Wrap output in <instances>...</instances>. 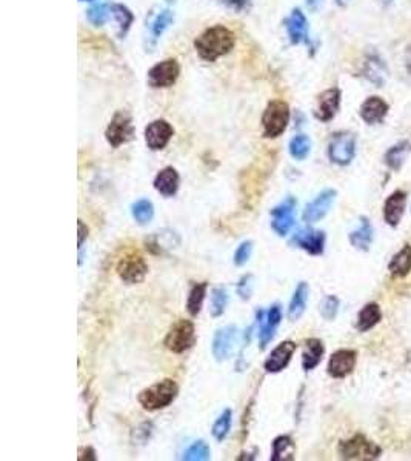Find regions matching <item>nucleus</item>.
I'll return each mask as SVG.
<instances>
[{"mask_svg":"<svg viewBox=\"0 0 411 461\" xmlns=\"http://www.w3.org/2000/svg\"><path fill=\"white\" fill-rule=\"evenodd\" d=\"M356 154V137L351 133H338L328 145V157L336 165L351 163Z\"/></svg>","mask_w":411,"mask_h":461,"instance_id":"obj_8","label":"nucleus"},{"mask_svg":"<svg viewBox=\"0 0 411 461\" xmlns=\"http://www.w3.org/2000/svg\"><path fill=\"white\" fill-rule=\"evenodd\" d=\"M207 288H208L207 282L196 283L191 288L188 294V300H186V311H188L191 317L199 315V312L202 311V306H204V300L207 296Z\"/></svg>","mask_w":411,"mask_h":461,"instance_id":"obj_30","label":"nucleus"},{"mask_svg":"<svg viewBox=\"0 0 411 461\" xmlns=\"http://www.w3.org/2000/svg\"><path fill=\"white\" fill-rule=\"evenodd\" d=\"M282 320V311L279 305H273L268 312L259 311L257 312V323L260 324L259 329V343H260V349H265V347L271 343V340L276 335V331H278L279 324Z\"/></svg>","mask_w":411,"mask_h":461,"instance_id":"obj_12","label":"nucleus"},{"mask_svg":"<svg viewBox=\"0 0 411 461\" xmlns=\"http://www.w3.org/2000/svg\"><path fill=\"white\" fill-rule=\"evenodd\" d=\"M311 149V140L304 134H299L290 142V154L294 157L296 160H304V158L310 154Z\"/></svg>","mask_w":411,"mask_h":461,"instance_id":"obj_36","label":"nucleus"},{"mask_svg":"<svg viewBox=\"0 0 411 461\" xmlns=\"http://www.w3.org/2000/svg\"><path fill=\"white\" fill-rule=\"evenodd\" d=\"M373 241V228L367 217L361 218V226L350 234V243L361 251H368Z\"/></svg>","mask_w":411,"mask_h":461,"instance_id":"obj_28","label":"nucleus"},{"mask_svg":"<svg viewBox=\"0 0 411 461\" xmlns=\"http://www.w3.org/2000/svg\"><path fill=\"white\" fill-rule=\"evenodd\" d=\"M380 453L382 449L362 434H356L350 440L339 443V455L343 460H376Z\"/></svg>","mask_w":411,"mask_h":461,"instance_id":"obj_4","label":"nucleus"},{"mask_svg":"<svg viewBox=\"0 0 411 461\" xmlns=\"http://www.w3.org/2000/svg\"><path fill=\"white\" fill-rule=\"evenodd\" d=\"M296 347V343L291 342V340H287V342H282L281 345L276 346L264 363L265 371L270 374H278L283 371V369L290 365L291 358H293Z\"/></svg>","mask_w":411,"mask_h":461,"instance_id":"obj_14","label":"nucleus"},{"mask_svg":"<svg viewBox=\"0 0 411 461\" xmlns=\"http://www.w3.org/2000/svg\"><path fill=\"white\" fill-rule=\"evenodd\" d=\"M388 271L393 278H403L411 272V245H405L401 251L396 254L390 264H388Z\"/></svg>","mask_w":411,"mask_h":461,"instance_id":"obj_26","label":"nucleus"},{"mask_svg":"<svg viewBox=\"0 0 411 461\" xmlns=\"http://www.w3.org/2000/svg\"><path fill=\"white\" fill-rule=\"evenodd\" d=\"M234 43V34L228 28L218 25L200 34L194 42V47H196V51L202 59L207 60V62H214L221 56L228 54L233 50Z\"/></svg>","mask_w":411,"mask_h":461,"instance_id":"obj_1","label":"nucleus"},{"mask_svg":"<svg viewBox=\"0 0 411 461\" xmlns=\"http://www.w3.org/2000/svg\"><path fill=\"white\" fill-rule=\"evenodd\" d=\"M85 460H91V461L96 460V453H94V449L93 448H87L85 451L80 452L79 461H85Z\"/></svg>","mask_w":411,"mask_h":461,"instance_id":"obj_46","label":"nucleus"},{"mask_svg":"<svg viewBox=\"0 0 411 461\" xmlns=\"http://www.w3.org/2000/svg\"><path fill=\"white\" fill-rule=\"evenodd\" d=\"M110 11L114 16V19L117 20L119 28H121V31H119V36L124 37L126 33H128V29H130V27L133 24V20H134L133 13L128 8H126V6L119 5V3L111 5L110 6Z\"/></svg>","mask_w":411,"mask_h":461,"instance_id":"obj_33","label":"nucleus"},{"mask_svg":"<svg viewBox=\"0 0 411 461\" xmlns=\"http://www.w3.org/2000/svg\"><path fill=\"white\" fill-rule=\"evenodd\" d=\"M357 361V354L353 349H339L336 351L330 361H328L327 371L333 379H343V377L353 372Z\"/></svg>","mask_w":411,"mask_h":461,"instance_id":"obj_16","label":"nucleus"},{"mask_svg":"<svg viewBox=\"0 0 411 461\" xmlns=\"http://www.w3.org/2000/svg\"><path fill=\"white\" fill-rule=\"evenodd\" d=\"M320 3H322V0H306V5H308L311 10H317Z\"/></svg>","mask_w":411,"mask_h":461,"instance_id":"obj_47","label":"nucleus"},{"mask_svg":"<svg viewBox=\"0 0 411 461\" xmlns=\"http://www.w3.org/2000/svg\"><path fill=\"white\" fill-rule=\"evenodd\" d=\"M253 254V241H244V243L239 245L234 252V264L236 266H244L246 262L250 260V257Z\"/></svg>","mask_w":411,"mask_h":461,"instance_id":"obj_42","label":"nucleus"},{"mask_svg":"<svg viewBox=\"0 0 411 461\" xmlns=\"http://www.w3.org/2000/svg\"><path fill=\"white\" fill-rule=\"evenodd\" d=\"M80 2H91V0H80Z\"/></svg>","mask_w":411,"mask_h":461,"instance_id":"obj_49","label":"nucleus"},{"mask_svg":"<svg viewBox=\"0 0 411 461\" xmlns=\"http://www.w3.org/2000/svg\"><path fill=\"white\" fill-rule=\"evenodd\" d=\"M287 31L290 36V40L293 43H302L306 42V36H308V24L301 10H293L290 17L285 20Z\"/></svg>","mask_w":411,"mask_h":461,"instance_id":"obj_23","label":"nucleus"},{"mask_svg":"<svg viewBox=\"0 0 411 461\" xmlns=\"http://www.w3.org/2000/svg\"><path fill=\"white\" fill-rule=\"evenodd\" d=\"M341 105V91L338 88H331L324 91L322 94L317 97V107L315 111V116L320 122H330L338 114Z\"/></svg>","mask_w":411,"mask_h":461,"instance_id":"obj_18","label":"nucleus"},{"mask_svg":"<svg viewBox=\"0 0 411 461\" xmlns=\"http://www.w3.org/2000/svg\"><path fill=\"white\" fill-rule=\"evenodd\" d=\"M254 277L253 275H245L241 278V282L237 283V294L241 296L242 300H248L253 294V286H254Z\"/></svg>","mask_w":411,"mask_h":461,"instance_id":"obj_43","label":"nucleus"},{"mask_svg":"<svg viewBox=\"0 0 411 461\" xmlns=\"http://www.w3.org/2000/svg\"><path fill=\"white\" fill-rule=\"evenodd\" d=\"M173 20H174V14L170 10H163L159 16L154 19L151 25V34L154 39H159V37L165 33V29L173 24Z\"/></svg>","mask_w":411,"mask_h":461,"instance_id":"obj_39","label":"nucleus"},{"mask_svg":"<svg viewBox=\"0 0 411 461\" xmlns=\"http://www.w3.org/2000/svg\"><path fill=\"white\" fill-rule=\"evenodd\" d=\"M308 294H310L308 283H305V282L299 283V286L293 294V298H291L290 306H288V319L291 322H297L304 315L306 301H308Z\"/></svg>","mask_w":411,"mask_h":461,"instance_id":"obj_25","label":"nucleus"},{"mask_svg":"<svg viewBox=\"0 0 411 461\" xmlns=\"http://www.w3.org/2000/svg\"><path fill=\"white\" fill-rule=\"evenodd\" d=\"M131 214L133 218L136 220L139 225H148L149 222L153 220L154 217V206L153 203L149 202L148 199H140L137 200L134 205L131 206Z\"/></svg>","mask_w":411,"mask_h":461,"instance_id":"obj_32","label":"nucleus"},{"mask_svg":"<svg viewBox=\"0 0 411 461\" xmlns=\"http://www.w3.org/2000/svg\"><path fill=\"white\" fill-rule=\"evenodd\" d=\"M364 74L365 77H367L370 82L376 83L378 86L382 85L387 79V70L382 63V60L379 57H370L367 62H365Z\"/></svg>","mask_w":411,"mask_h":461,"instance_id":"obj_31","label":"nucleus"},{"mask_svg":"<svg viewBox=\"0 0 411 461\" xmlns=\"http://www.w3.org/2000/svg\"><path fill=\"white\" fill-rule=\"evenodd\" d=\"M147 274H148V264L140 254L136 252L126 254L117 263L119 278L128 285H136L144 282Z\"/></svg>","mask_w":411,"mask_h":461,"instance_id":"obj_7","label":"nucleus"},{"mask_svg":"<svg viewBox=\"0 0 411 461\" xmlns=\"http://www.w3.org/2000/svg\"><path fill=\"white\" fill-rule=\"evenodd\" d=\"M290 120V108L285 102L273 100L268 103V107L262 116L264 137L276 139L287 130Z\"/></svg>","mask_w":411,"mask_h":461,"instance_id":"obj_3","label":"nucleus"},{"mask_svg":"<svg viewBox=\"0 0 411 461\" xmlns=\"http://www.w3.org/2000/svg\"><path fill=\"white\" fill-rule=\"evenodd\" d=\"M145 243L149 252H153L156 255H165L181 245V239H179L174 231L163 229L159 232H154L153 236H149Z\"/></svg>","mask_w":411,"mask_h":461,"instance_id":"obj_19","label":"nucleus"},{"mask_svg":"<svg viewBox=\"0 0 411 461\" xmlns=\"http://www.w3.org/2000/svg\"><path fill=\"white\" fill-rule=\"evenodd\" d=\"M177 394V383L171 379H165L142 391L137 397V402L147 411H159L173 403Z\"/></svg>","mask_w":411,"mask_h":461,"instance_id":"obj_2","label":"nucleus"},{"mask_svg":"<svg viewBox=\"0 0 411 461\" xmlns=\"http://www.w3.org/2000/svg\"><path fill=\"white\" fill-rule=\"evenodd\" d=\"M181 73V66L174 59H167L163 62L154 65L148 71V83L153 88H168L174 85V82Z\"/></svg>","mask_w":411,"mask_h":461,"instance_id":"obj_11","label":"nucleus"},{"mask_svg":"<svg viewBox=\"0 0 411 461\" xmlns=\"http://www.w3.org/2000/svg\"><path fill=\"white\" fill-rule=\"evenodd\" d=\"M379 2H380V3H382V5H388V3H391V2H393V0H379Z\"/></svg>","mask_w":411,"mask_h":461,"instance_id":"obj_48","label":"nucleus"},{"mask_svg":"<svg viewBox=\"0 0 411 461\" xmlns=\"http://www.w3.org/2000/svg\"><path fill=\"white\" fill-rule=\"evenodd\" d=\"M179 183H181V177L173 166L163 168L154 179L156 191L162 194L163 197H173L179 190Z\"/></svg>","mask_w":411,"mask_h":461,"instance_id":"obj_21","label":"nucleus"},{"mask_svg":"<svg viewBox=\"0 0 411 461\" xmlns=\"http://www.w3.org/2000/svg\"><path fill=\"white\" fill-rule=\"evenodd\" d=\"M297 206V202L294 197H287L278 206L271 209V228L278 234V236L283 237L291 231L294 226V211Z\"/></svg>","mask_w":411,"mask_h":461,"instance_id":"obj_9","label":"nucleus"},{"mask_svg":"<svg viewBox=\"0 0 411 461\" xmlns=\"http://www.w3.org/2000/svg\"><path fill=\"white\" fill-rule=\"evenodd\" d=\"M231 425H233V412H231L230 409L223 411L219 415V418L214 421L213 429H211V434H213V437L216 438V440H218V441L225 440V438L230 434Z\"/></svg>","mask_w":411,"mask_h":461,"instance_id":"obj_34","label":"nucleus"},{"mask_svg":"<svg viewBox=\"0 0 411 461\" xmlns=\"http://www.w3.org/2000/svg\"><path fill=\"white\" fill-rule=\"evenodd\" d=\"M291 245L304 249L305 252L311 255H320L325 249V232L304 228L294 234L291 239Z\"/></svg>","mask_w":411,"mask_h":461,"instance_id":"obj_13","label":"nucleus"},{"mask_svg":"<svg viewBox=\"0 0 411 461\" xmlns=\"http://www.w3.org/2000/svg\"><path fill=\"white\" fill-rule=\"evenodd\" d=\"M211 457V449L205 441H194L188 449L184 452L182 460L186 461H204V460H210Z\"/></svg>","mask_w":411,"mask_h":461,"instance_id":"obj_37","label":"nucleus"},{"mask_svg":"<svg viewBox=\"0 0 411 461\" xmlns=\"http://www.w3.org/2000/svg\"><path fill=\"white\" fill-rule=\"evenodd\" d=\"M382 319V311L378 303H368L362 308V311L357 315L356 328L359 332H367L373 329Z\"/></svg>","mask_w":411,"mask_h":461,"instance_id":"obj_27","label":"nucleus"},{"mask_svg":"<svg viewBox=\"0 0 411 461\" xmlns=\"http://www.w3.org/2000/svg\"><path fill=\"white\" fill-rule=\"evenodd\" d=\"M296 453V446L294 441L291 440L288 435H279L273 441V452L270 460L273 461H290L294 460Z\"/></svg>","mask_w":411,"mask_h":461,"instance_id":"obj_29","label":"nucleus"},{"mask_svg":"<svg viewBox=\"0 0 411 461\" xmlns=\"http://www.w3.org/2000/svg\"><path fill=\"white\" fill-rule=\"evenodd\" d=\"M407 206V194L403 191H394L387 199L384 205V218L390 226H398Z\"/></svg>","mask_w":411,"mask_h":461,"instance_id":"obj_20","label":"nucleus"},{"mask_svg":"<svg viewBox=\"0 0 411 461\" xmlns=\"http://www.w3.org/2000/svg\"><path fill=\"white\" fill-rule=\"evenodd\" d=\"M239 342V329L233 324L230 326L221 328L214 334L213 338V357L218 361H225L231 357V354L234 352L236 345Z\"/></svg>","mask_w":411,"mask_h":461,"instance_id":"obj_10","label":"nucleus"},{"mask_svg":"<svg viewBox=\"0 0 411 461\" xmlns=\"http://www.w3.org/2000/svg\"><path fill=\"white\" fill-rule=\"evenodd\" d=\"M77 228H79V240H77V243H79V248L82 249V245H84L85 239L88 237V231L89 229H88V226L84 222H82V220H79Z\"/></svg>","mask_w":411,"mask_h":461,"instance_id":"obj_45","label":"nucleus"},{"mask_svg":"<svg viewBox=\"0 0 411 461\" xmlns=\"http://www.w3.org/2000/svg\"><path fill=\"white\" fill-rule=\"evenodd\" d=\"M174 130L167 120H154L145 130L147 146L153 151H160L168 145V142L173 137Z\"/></svg>","mask_w":411,"mask_h":461,"instance_id":"obj_15","label":"nucleus"},{"mask_svg":"<svg viewBox=\"0 0 411 461\" xmlns=\"http://www.w3.org/2000/svg\"><path fill=\"white\" fill-rule=\"evenodd\" d=\"M225 3L236 11H244L250 6L251 0H225Z\"/></svg>","mask_w":411,"mask_h":461,"instance_id":"obj_44","label":"nucleus"},{"mask_svg":"<svg viewBox=\"0 0 411 461\" xmlns=\"http://www.w3.org/2000/svg\"><path fill=\"white\" fill-rule=\"evenodd\" d=\"M107 142L113 148H119L128 143L134 137L133 119L125 111H117L111 119V122L105 131Z\"/></svg>","mask_w":411,"mask_h":461,"instance_id":"obj_6","label":"nucleus"},{"mask_svg":"<svg viewBox=\"0 0 411 461\" xmlns=\"http://www.w3.org/2000/svg\"><path fill=\"white\" fill-rule=\"evenodd\" d=\"M410 149H411V145L408 142H401L399 145L393 146L385 156V160H387L388 166H390V168H393V169H399L402 166V163L405 162Z\"/></svg>","mask_w":411,"mask_h":461,"instance_id":"obj_35","label":"nucleus"},{"mask_svg":"<svg viewBox=\"0 0 411 461\" xmlns=\"http://www.w3.org/2000/svg\"><path fill=\"white\" fill-rule=\"evenodd\" d=\"M339 311V298L334 296H328L322 305H320V314L325 320H333Z\"/></svg>","mask_w":411,"mask_h":461,"instance_id":"obj_41","label":"nucleus"},{"mask_svg":"<svg viewBox=\"0 0 411 461\" xmlns=\"http://www.w3.org/2000/svg\"><path fill=\"white\" fill-rule=\"evenodd\" d=\"M387 112H388L387 102L376 96L368 97L361 107V117L364 119V122L368 125L382 122L384 117L387 116Z\"/></svg>","mask_w":411,"mask_h":461,"instance_id":"obj_22","label":"nucleus"},{"mask_svg":"<svg viewBox=\"0 0 411 461\" xmlns=\"http://www.w3.org/2000/svg\"><path fill=\"white\" fill-rule=\"evenodd\" d=\"M163 343H165L167 349L174 354L188 351L196 343V328H194V323L190 320H179L170 329Z\"/></svg>","mask_w":411,"mask_h":461,"instance_id":"obj_5","label":"nucleus"},{"mask_svg":"<svg viewBox=\"0 0 411 461\" xmlns=\"http://www.w3.org/2000/svg\"><path fill=\"white\" fill-rule=\"evenodd\" d=\"M228 305V292L225 288H214L211 292V305H210V311L213 317H221L223 312H225V308Z\"/></svg>","mask_w":411,"mask_h":461,"instance_id":"obj_38","label":"nucleus"},{"mask_svg":"<svg viewBox=\"0 0 411 461\" xmlns=\"http://www.w3.org/2000/svg\"><path fill=\"white\" fill-rule=\"evenodd\" d=\"M325 347L324 343L317 338H310L305 342L304 352H302V368L305 371H313L320 360L324 357Z\"/></svg>","mask_w":411,"mask_h":461,"instance_id":"obj_24","label":"nucleus"},{"mask_svg":"<svg viewBox=\"0 0 411 461\" xmlns=\"http://www.w3.org/2000/svg\"><path fill=\"white\" fill-rule=\"evenodd\" d=\"M108 10H110V6L103 5V3L94 5L93 8H89L87 13L88 20L96 27H102L108 19Z\"/></svg>","mask_w":411,"mask_h":461,"instance_id":"obj_40","label":"nucleus"},{"mask_svg":"<svg viewBox=\"0 0 411 461\" xmlns=\"http://www.w3.org/2000/svg\"><path fill=\"white\" fill-rule=\"evenodd\" d=\"M334 200H336L334 190L322 191L315 200L310 202L308 205H306V208L304 211V220L306 223L319 222L320 218H324L328 214V211H330Z\"/></svg>","mask_w":411,"mask_h":461,"instance_id":"obj_17","label":"nucleus"}]
</instances>
